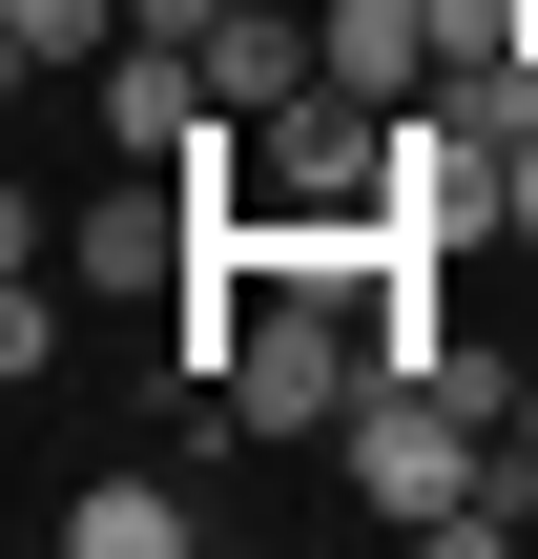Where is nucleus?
Returning <instances> with one entry per match:
<instances>
[{
  "instance_id": "nucleus-4",
  "label": "nucleus",
  "mask_w": 538,
  "mask_h": 559,
  "mask_svg": "<svg viewBox=\"0 0 538 559\" xmlns=\"http://www.w3.org/2000/svg\"><path fill=\"white\" fill-rule=\"evenodd\" d=\"M394 249H415V270H456V249H518V207H498V145H456L435 104H415V166H394Z\"/></svg>"
},
{
  "instance_id": "nucleus-5",
  "label": "nucleus",
  "mask_w": 538,
  "mask_h": 559,
  "mask_svg": "<svg viewBox=\"0 0 538 559\" xmlns=\"http://www.w3.org/2000/svg\"><path fill=\"white\" fill-rule=\"evenodd\" d=\"M311 21H332L352 104H435V0H311Z\"/></svg>"
},
{
  "instance_id": "nucleus-1",
  "label": "nucleus",
  "mask_w": 538,
  "mask_h": 559,
  "mask_svg": "<svg viewBox=\"0 0 538 559\" xmlns=\"http://www.w3.org/2000/svg\"><path fill=\"white\" fill-rule=\"evenodd\" d=\"M394 166H415V104L311 83V104L249 124V207H228V228H270V249H373V228H394Z\"/></svg>"
},
{
  "instance_id": "nucleus-9",
  "label": "nucleus",
  "mask_w": 538,
  "mask_h": 559,
  "mask_svg": "<svg viewBox=\"0 0 538 559\" xmlns=\"http://www.w3.org/2000/svg\"><path fill=\"white\" fill-rule=\"evenodd\" d=\"M498 477H518V498H538V373H518V436H498Z\"/></svg>"
},
{
  "instance_id": "nucleus-3",
  "label": "nucleus",
  "mask_w": 538,
  "mask_h": 559,
  "mask_svg": "<svg viewBox=\"0 0 538 559\" xmlns=\"http://www.w3.org/2000/svg\"><path fill=\"white\" fill-rule=\"evenodd\" d=\"M207 228H228V207H207L187 166H124V187L62 228V270H83V290H187V270H207Z\"/></svg>"
},
{
  "instance_id": "nucleus-6",
  "label": "nucleus",
  "mask_w": 538,
  "mask_h": 559,
  "mask_svg": "<svg viewBox=\"0 0 538 559\" xmlns=\"http://www.w3.org/2000/svg\"><path fill=\"white\" fill-rule=\"evenodd\" d=\"M124 21H145V0H0V62H21V83H104Z\"/></svg>"
},
{
  "instance_id": "nucleus-8",
  "label": "nucleus",
  "mask_w": 538,
  "mask_h": 559,
  "mask_svg": "<svg viewBox=\"0 0 538 559\" xmlns=\"http://www.w3.org/2000/svg\"><path fill=\"white\" fill-rule=\"evenodd\" d=\"M435 62H538V0H435Z\"/></svg>"
},
{
  "instance_id": "nucleus-7",
  "label": "nucleus",
  "mask_w": 538,
  "mask_h": 559,
  "mask_svg": "<svg viewBox=\"0 0 538 559\" xmlns=\"http://www.w3.org/2000/svg\"><path fill=\"white\" fill-rule=\"evenodd\" d=\"M187 539H207V519H187L166 477H83V498H62V559H187Z\"/></svg>"
},
{
  "instance_id": "nucleus-2",
  "label": "nucleus",
  "mask_w": 538,
  "mask_h": 559,
  "mask_svg": "<svg viewBox=\"0 0 538 559\" xmlns=\"http://www.w3.org/2000/svg\"><path fill=\"white\" fill-rule=\"evenodd\" d=\"M332 456H352V498H373V519L415 539L435 498H477V477H498V415H477V394H435V373H373Z\"/></svg>"
}]
</instances>
